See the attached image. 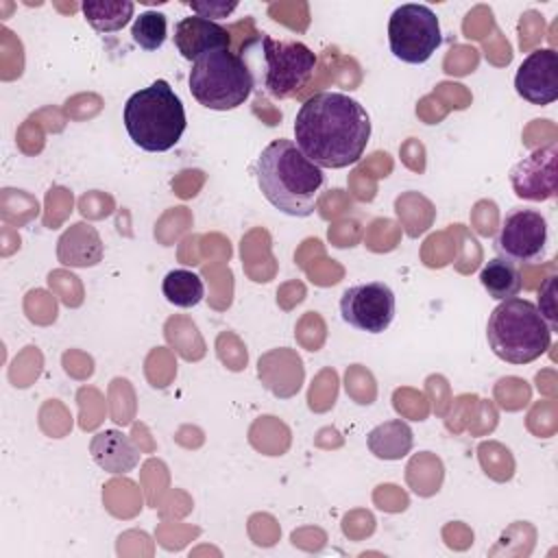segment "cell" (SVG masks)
Returning a JSON list of instances; mask_svg holds the SVG:
<instances>
[{
    "instance_id": "cell-14",
    "label": "cell",
    "mask_w": 558,
    "mask_h": 558,
    "mask_svg": "<svg viewBox=\"0 0 558 558\" xmlns=\"http://www.w3.org/2000/svg\"><path fill=\"white\" fill-rule=\"evenodd\" d=\"M59 262L74 268H89L102 259V240L96 227L76 222L61 238L57 246Z\"/></svg>"
},
{
    "instance_id": "cell-1",
    "label": "cell",
    "mask_w": 558,
    "mask_h": 558,
    "mask_svg": "<svg viewBox=\"0 0 558 558\" xmlns=\"http://www.w3.org/2000/svg\"><path fill=\"white\" fill-rule=\"evenodd\" d=\"M294 140L312 163L340 170L364 155L371 140V118L349 94L318 92L299 107Z\"/></svg>"
},
{
    "instance_id": "cell-19",
    "label": "cell",
    "mask_w": 558,
    "mask_h": 558,
    "mask_svg": "<svg viewBox=\"0 0 558 558\" xmlns=\"http://www.w3.org/2000/svg\"><path fill=\"white\" fill-rule=\"evenodd\" d=\"M131 35H133V41L153 52V50H159L166 41V35H168V22H166V15L159 13V11H144L135 17L133 26H131Z\"/></svg>"
},
{
    "instance_id": "cell-11",
    "label": "cell",
    "mask_w": 558,
    "mask_h": 558,
    "mask_svg": "<svg viewBox=\"0 0 558 558\" xmlns=\"http://www.w3.org/2000/svg\"><path fill=\"white\" fill-rule=\"evenodd\" d=\"M517 94L530 105H551L558 100V54L554 48L532 50L514 74Z\"/></svg>"
},
{
    "instance_id": "cell-6",
    "label": "cell",
    "mask_w": 558,
    "mask_h": 558,
    "mask_svg": "<svg viewBox=\"0 0 558 558\" xmlns=\"http://www.w3.org/2000/svg\"><path fill=\"white\" fill-rule=\"evenodd\" d=\"M187 83L196 102L211 111H231L244 105L255 87L246 63L229 48L198 57L192 63Z\"/></svg>"
},
{
    "instance_id": "cell-13",
    "label": "cell",
    "mask_w": 558,
    "mask_h": 558,
    "mask_svg": "<svg viewBox=\"0 0 558 558\" xmlns=\"http://www.w3.org/2000/svg\"><path fill=\"white\" fill-rule=\"evenodd\" d=\"M89 453L100 469L113 475L131 473L140 464L135 442L118 429H102L94 434L89 440Z\"/></svg>"
},
{
    "instance_id": "cell-2",
    "label": "cell",
    "mask_w": 558,
    "mask_h": 558,
    "mask_svg": "<svg viewBox=\"0 0 558 558\" xmlns=\"http://www.w3.org/2000/svg\"><path fill=\"white\" fill-rule=\"evenodd\" d=\"M255 179L264 198L286 216L307 218L314 214L325 185L323 168L312 163L292 140H272L255 161Z\"/></svg>"
},
{
    "instance_id": "cell-10",
    "label": "cell",
    "mask_w": 558,
    "mask_h": 558,
    "mask_svg": "<svg viewBox=\"0 0 558 558\" xmlns=\"http://www.w3.org/2000/svg\"><path fill=\"white\" fill-rule=\"evenodd\" d=\"M558 144L549 142L527 157H523L510 170V185L514 194L523 201H549L556 196L558 187Z\"/></svg>"
},
{
    "instance_id": "cell-8",
    "label": "cell",
    "mask_w": 558,
    "mask_h": 558,
    "mask_svg": "<svg viewBox=\"0 0 558 558\" xmlns=\"http://www.w3.org/2000/svg\"><path fill=\"white\" fill-rule=\"evenodd\" d=\"M549 242L547 220L541 211L527 207L510 209L495 238V248L499 257L512 264H534L545 257Z\"/></svg>"
},
{
    "instance_id": "cell-3",
    "label": "cell",
    "mask_w": 558,
    "mask_h": 558,
    "mask_svg": "<svg viewBox=\"0 0 558 558\" xmlns=\"http://www.w3.org/2000/svg\"><path fill=\"white\" fill-rule=\"evenodd\" d=\"M255 87L272 98H288L299 92L316 70V54L310 46L294 39H272L255 35L244 41L240 52Z\"/></svg>"
},
{
    "instance_id": "cell-5",
    "label": "cell",
    "mask_w": 558,
    "mask_h": 558,
    "mask_svg": "<svg viewBox=\"0 0 558 558\" xmlns=\"http://www.w3.org/2000/svg\"><path fill=\"white\" fill-rule=\"evenodd\" d=\"M551 329L538 307L521 296L499 301L486 323L493 353L508 364H530L551 344Z\"/></svg>"
},
{
    "instance_id": "cell-18",
    "label": "cell",
    "mask_w": 558,
    "mask_h": 558,
    "mask_svg": "<svg viewBox=\"0 0 558 558\" xmlns=\"http://www.w3.org/2000/svg\"><path fill=\"white\" fill-rule=\"evenodd\" d=\"M161 292L168 303L187 310L203 301L205 283L196 272H192L187 268H174L163 277Z\"/></svg>"
},
{
    "instance_id": "cell-9",
    "label": "cell",
    "mask_w": 558,
    "mask_h": 558,
    "mask_svg": "<svg viewBox=\"0 0 558 558\" xmlns=\"http://www.w3.org/2000/svg\"><path fill=\"white\" fill-rule=\"evenodd\" d=\"M395 292L384 281H366L351 286L340 296L342 320L366 333L386 331L395 320Z\"/></svg>"
},
{
    "instance_id": "cell-15",
    "label": "cell",
    "mask_w": 558,
    "mask_h": 558,
    "mask_svg": "<svg viewBox=\"0 0 558 558\" xmlns=\"http://www.w3.org/2000/svg\"><path fill=\"white\" fill-rule=\"evenodd\" d=\"M371 453L379 460H401L414 445L412 427L401 418H390L373 427L366 436Z\"/></svg>"
},
{
    "instance_id": "cell-20",
    "label": "cell",
    "mask_w": 558,
    "mask_h": 558,
    "mask_svg": "<svg viewBox=\"0 0 558 558\" xmlns=\"http://www.w3.org/2000/svg\"><path fill=\"white\" fill-rule=\"evenodd\" d=\"M190 9L207 20L214 17H227L231 11L238 9V2H227V0H214V2H187Z\"/></svg>"
},
{
    "instance_id": "cell-12",
    "label": "cell",
    "mask_w": 558,
    "mask_h": 558,
    "mask_svg": "<svg viewBox=\"0 0 558 558\" xmlns=\"http://www.w3.org/2000/svg\"><path fill=\"white\" fill-rule=\"evenodd\" d=\"M174 46L185 61H196L198 57H203L211 50L229 48L231 37H229V31L225 26H220L216 20L190 15V17H183L177 22Z\"/></svg>"
},
{
    "instance_id": "cell-4",
    "label": "cell",
    "mask_w": 558,
    "mask_h": 558,
    "mask_svg": "<svg viewBox=\"0 0 558 558\" xmlns=\"http://www.w3.org/2000/svg\"><path fill=\"white\" fill-rule=\"evenodd\" d=\"M122 120L133 144L146 153L174 148L187 126L183 102L163 78L131 94L124 102Z\"/></svg>"
},
{
    "instance_id": "cell-7",
    "label": "cell",
    "mask_w": 558,
    "mask_h": 558,
    "mask_svg": "<svg viewBox=\"0 0 558 558\" xmlns=\"http://www.w3.org/2000/svg\"><path fill=\"white\" fill-rule=\"evenodd\" d=\"M438 15L418 2L401 4L388 20V46L390 52L403 63H425L440 46Z\"/></svg>"
},
{
    "instance_id": "cell-17",
    "label": "cell",
    "mask_w": 558,
    "mask_h": 558,
    "mask_svg": "<svg viewBox=\"0 0 558 558\" xmlns=\"http://www.w3.org/2000/svg\"><path fill=\"white\" fill-rule=\"evenodd\" d=\"M480 283L495 301H506L517 296L521 290V272L517 264L506 257L488 259L480 270Z\"/></svg>"
},
{
    "instance_id": "cell-16",
    "label": "cell",
    "mask_w": 558,
    "mask_h": 558,
    "mask_svg": "<svg viewBox=\"0 0 558 558\" xmlns=\"http://www.w3.org/2000/svg\"><path fill=\"white\" fill-rule=\"evenodd\" d=\"M81 11L96 33H118L133 17L135 4L131 0H85Z\"/></svg>"
}]
</instances>
